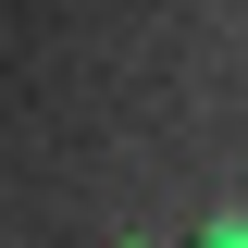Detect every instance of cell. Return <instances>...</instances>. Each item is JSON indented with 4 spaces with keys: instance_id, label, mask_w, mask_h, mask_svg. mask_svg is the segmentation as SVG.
<instances>
[{
    "instance_id": "6da1fadb",
    "label": "cell",
    "mask_w": 248,
    "mask_h": 248,
    "mask_svg": "<svg viewBox=\"0 0 248 248\" xmlns=\"http://www.w3.org/2000/svg\"><path fill=\"white\" fill-rule=\"evenodd\" d=\"M199 248H248V223H211V236H199Z\"/></svg>"
}]
</instances>
